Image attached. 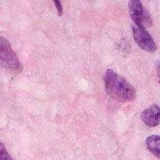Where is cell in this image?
I'll use <instances>...</instances> for the list:
<instances>
[{"label": "cell", "mask_w": 160, "mask_h": 160, "mask_svg": "<svg viewBox=\"0 0 160 160\" xmlns=\"http://www.w3.org/2000/svg\"><path fill=\"white\" fill-rule=\"evenodd\" d=\"M106 93L112 99L119 102H129L136 98V90L124 77L112 69H108L104 76Z\"/></svg>", "instance_id": "obj_1"}, {"label": "cell", "mask_w": 160, "mask_h": 160, "mask_svg": "<svg viewBox=\"0 0 160 160\" xmlns=\"http://www.w3.org/2000/svg\"><path fill=\"white\" fill-rule=\"evenodd\" d=\"M0 58L2 66L14 73H19L22 70V64L18 56L12 50L10 43L4 38H0Z\"/></svg>", "instance_id": "obj_2"}, {"label": "cell", "mask_w": 160, "mask_h": 160, "mask_svg": "<svg viewBox=\"0 0 160 160\" xmlns=\"http://www.w3.org/2000/svg\"><path fill=\"white\" fill-rule=\"evenodd\" d=\"M129 14L135 25L141 27L150 26L152 24V17L148 10H146L142 3L139 0H131L128 3Z\"/></svg>", "instance_id": "obj_3"}, {"label": "cell", "mask_w": 160, "mask_h": 160, "mask_svg": "<svg viewBox=\"0 0 160 160\" xmlns=\"http://www.w3.org/2000/svg\"><path fill=\"white\" fill-rule=\"evenodd\" d=\"M132 32L134 40L141 49L148 52H155L158 50L155 40L146 28L134 25L132 26Z\"/></svg>", "instance_id": "obj_4"}, {"label": "cell", "mask_w": 160, "mask_h": 160, "mask_svg": "<svg viewBox=\"0 0 160 160\" xmlns=\"http://www.w3.org/2000/svg\"><path fill=\"white\" fill-rule=\"evenodd\" d=\"M142 122L149 128H155L160 125V107L157 104L145 109L142 113Z\"/></svg>", "instance_id": "obj_5"}, {"label": "cell", "mask_w": 160, "mask_h": 160, "mask_svg": "<svg viewBox=\"0 0 160 160\" xmlns=\"http://www.w3.org/2000/svg\"><path fill=\"white\" fill-rule=\"evenodd\" d=\"M147 149L157 158H160V136L152 135L146 139Z\"/></svg>", "instance_id": "obj_6"}, {"label": "cell", "mask_w": 160, "mask_h": 160, "mask_svg": "<svg viewBox=\"0 0 160 160\" xmlns=\"http://www.w3.org/2000/svg\"><path fill=\"white\" fill-rule=\"evenodd\" d=\"M0 160H12L3 143L0 144Z\"/></svg>", "instance_id": "obj_7"}, {"label": "cell", "mask_w": 160, "mask_h": 160, "mask_svg": "<svg viewBox=\"0 0 160 160\" xmlns=\"http://www.w3.org/2000/svg\"><path fill=\"white\" fill-rule=\"evenodd\" d=\"M53 3H54V5H55V7H56V9H57V11H58V15H59V16H61V15L63 14V8H62V4H61V2H60V1H57V0H55Z\"/></svg>", "instance_id": "obj_8"}, {"label": "cell", "mask_w": 160, "mask_h": 160, "mask_svg": "<svg viewBox=\"0 0 160 160\" xmlns=\"http://www.w3.org/2000/svg\"><path fill=\"white\" fill-rule=\"evenodd\" d=\"M156 68H157V73H158V82L160 83V61H158L156 64Z\"/></svg>", "instance_id": "obj_9"}]
</instances>
